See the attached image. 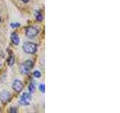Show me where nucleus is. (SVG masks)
Segmentation results:
<instances>
[{
	"mask_svg": "<svg viewBox=\"0 0 120 113\" xmlns=\"http://www.w3.org/2000/svg\"><path fill=\"white\" fill-rule=\"evenodd\" d=\"M37 44L33 42H29V41H27V42H25L23 45H22L23 51L29 54H35L37 51Z\"/></svg>",
	"mask_w": 120,
	"mask_h": 113,
	"instance_id": "f257e3e1",
	"label": "nucleus"
},
{
	"mask_svg": "<svg viewBox=\"0 0 120 113\" xmlns=\"http://www.w3.org/2000/svg\"><path fill=\"white\" fill-rule=\"evenodd\" d=\"M32 68H33V62L32 60H28L20 66V73L23 75H26L31 71Z\"/></svg>",
	"mask_w": 120,
	"mask_h": 113,
	"instance_id": "f03ea898",
	"label": "nucleus"
},
{
	"mask_svg": "<svg viewBox=\"0 0 120 113\" xmlns=\"http://www.w3.org/2000/svg\"><path fill=\"white\" fill-rule=\"evenodd\" d=\"M38 33L39 29L36 28L35 26H29L26 31V35L29 39H34V38L38 36Z\"/></svg>",
	"mask_w": 120,
	"mask_h": 113,
	"instance_id": "7ed1b4c3",
	"label": "nucleus"
},
{
	"mask_svg": "<svg viewBox=\"0 0 120 113\" xmlns=\"http://www.w3.org/2000/svg\"><path fill=\"white\" fill-rule=\"evenodd\" d=\"M30 100H31V95L28 93H24L20 97V103L22 105H29Z\"/></svg>",
	"mask_w": 120,
	"mask_h": 113,
	"instance_id": "20e7f679",
	"label": "nucleus"
},
{
	"mask_svg": "<svg viewBox=\"0 0 120 113\" xmlns=\"http://www.w3.org/2000/svg\"><path fill=\"white\" fill-rule=\"evenodd\" d=\"M12 88H13L14 90H15L16 92L20 93L22 90V88H23V85H22V83L20 80L16 79V80H14V81L13 82Z\"/></svg>",
	"mask_w": 120,
	"mask_h": 113,
	"instance_id": "39448f33",
	"label": "nucleus"
},
{
	"mask_svg": "<svg viewBox=\"0 0 120 113\" xmlns=\"http://www.w3.org/2000/svg\"><path fill=\"white\" fill-rule=\"evenodd\" d=\"M10 97H11V95L8 91H2L0 93V100L4 103L8 102L10 100Z\"/></svg>",
	"mask_w": 120,
	"mask_h": 113,
	"instance_id": "423d86ee",
	"label": "nucleus"
},
{
	"mask_svg": "<svg viewBox=\"0 0 120 113\" xmlns=\"http://www.w3.org/2000/svg\"><path fill=\"white\" fill-rule=\"evenodd\" d=\"M11 41H12V42L14 44H18L20 43V38H19L17 33L14 32L12 35H11Z\"/></svg>",
	"mask_w": 120,
	"mask_h": 113,
	"instance_id": "0eeeda50",
	"label": "nucleus"
},
{
	"mask_svg": "<svg viewBox=\"0 0 120 113\" xmlns=\"http://www.w3.org/2000/svg\"><path fill=\"white\" fill-rule=\"evenodd\" d=\"M35 17H36V20L38 21V22H41L43 20V16H42V14L40 11H37L35 12Z\"/></svg>",
	"mask_w": 120,
	"mask_h": 113,
	"instance_id": "6e6552de",
	"label": "nucleus"
},
{
	"mask_svg": "<svg viewBox=\"0 0 120 113\" xmlns=\"http://www.w3.org/2000/svg\"><path fill=\"white\" fill-rule=\"evenodd\" d=\"M7 61H8V65L10 66H12L14 65V57L13 54H10V56H9V57H8V59Z\"/></svg>",
	"mask_w": 120,
	"mask_h": 113,
	"instance_id": "1a4fd4ad",
	"label": "nucleus"
},
{
	"mask_svg": "<svg viewBox=\"0 0 120 113\" xmlns=\"http://www.w3.org/2000/svg\"><path fill=\"white\" fill-rule=\"evenodd\" d=\"M35 85H34L33 83L32 82L30 83V85L29 86V90L30 93H33L34 90H35Z\"/></svg>",
	"mask_w": 120,
	"mask_h": 113,
	"instance_id": "9d476101",
	"label": "nucleus"
},
{
	"mask_svg": "<svg viewBox=\"0 0 120 113\" xmlns=\"http://www.w3.org/2000/svg\"><path fill=\"white\" fill-rule=\"evenodd\" d=\"M34 76H35V78H40L41 76V72L38 71V70H36L34 72Z\"/></svg>",
	"mask_w": 120,
	"mask_h": 113,
	"instance_id": "9b49d317",
	"label": "nucleus"
},
{
	"mask_svg": "<svg viewBox=\"0 0 120 113\" xmlns=\"http://www.w3.org/2000/svg\"><path fill=\"white\" fill-rule=\"evenodd\" d=\"M39 90L42 93H45V85H44V84L40 85V86H39Z\"/></svg>",
	"mask_w": 120,
	"mask_h": 113,
	"instance_id": "f8f14e48",
	"label": "nucleus"
},
{
	"mask_svg": "<svg viewBox=\"0 0 120 113\" xmlns=\"http://www.w3.org/2000/svg\"><path fill=\"white\" fill-rule=\"evenodd\" d=\"M20 26V24H19V23H13V24H11V26L12 28H17L19 27V26Z\"/></svg>",
	"mask_w": 120,
	"mask_h": 113,
	"instance_id": "ddd939ff",
	"label": "nucleus"
},
{
	"mask_svg": "<svg viewBox=\"0 0 120 113\" xmlns=\"http://www.w3.org/2000/svg\"><path fill=\"white\" fill-rule=\"evenodd\" d=\"M11 112H13V113H16L17 111V108L16 107H11Z\"/></svg>",
	"mask_w": 120,
	"mask_h": 113,
	"instance_id": "4468645a",
	"label": "nucleus"
},
{
	"mask_svg": "<svg viewBox=\"0 0 120 113\" xmlns=\"http://www.w3.org/2000/svg\"><path fill=\"white\" fill-rule=\"evenodd\" d=\"M22 1L24 3H27V2H28L29 1V0H22Z\"/></svg>",
	"mask_w": 120,
	"mask_h": 113,
	"instance_id": "2eb2a0df",
	"label": "nucleus"
},
{
	"mask_svg": "<svg viewBox=\"0 0 120 113\" xmlns=\"http://www.w3.org/2000/svg\"><path fill=\"white\" fill-rule=\"evenodd\" d=\"M1 21H2V18H1V17H0V23H1Z\"/></svg>",
	"mask_w": 120,
	"mask_h": 113,
	"instance_id": "dca6fc26",
	"label": "nucleus"
},
{
	"mask_svg": "<svg viewBox=\"0 0 120 113\" xmlns=\"http://www.w3.org/2000/svg\"></svg>",
	"mask_w": 120,
	"mask_h": 113,
	"instance_id": "f3484780",
	"label": "nucleus"
}]
</instances>
